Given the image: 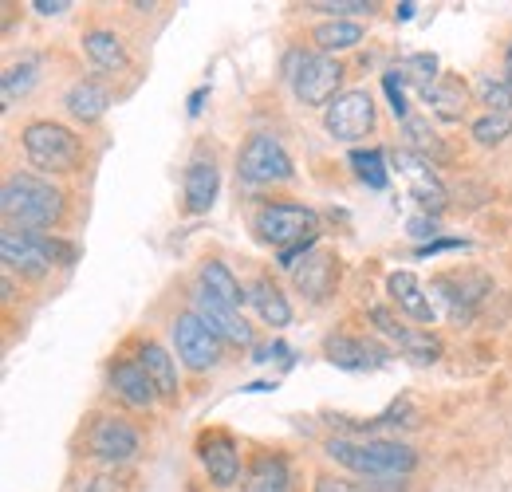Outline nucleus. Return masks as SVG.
<instances>
[{
  "label": "nucleus",
  "mask_w": 512,
  "mask_h": 492,
  "mask_svg": "<svg viewBox=\"0 0 512 492\" xmlns=\"http://www.w3.org/2000/svg\"><path fill=\"white\" fill-rule=\"evenodd\" d=\"M323 449L335 465L367 481H402L418 469V453L394 437H331Z\"/></svg>",
  "instance_id": "nucleus-1"
},
{
  "label": "nucleus",
  "mask_w": 512,
  "mask_h": 492,
  "mask_svg": "<svg viewBox=\"0 0 512 492\" xmlns=\"http://www.w3.org/2000/svg\"><path fill=\"white\" fill-rule=\"evenodd\" d=\"M0 213L8 229L40 233L64 221V193L36 174H8L0 189Z\"/></svg>",
  "instance_id": "nucleus-2"
},
{
  "label": "nucleus",
  "mask_w": 512,
  "mask_h": 492,
  "mask_svg": "<svg viewBox=\"0 0 512 492\" xmlns=\"http://www.w3.org/2000/svg\"><path fill=\"white\" fill-rule=\"evenodd\" d=\"M0 256L8 272H20L28 280H44L56 264L75 260V245L48 233H24V229H4L0 233Z\"/></svg>",
  "instance_id": "nucleus-3"
},
{
  "label": "nucleus",
  "mask_w": 512,
  "mask_h": 492,
  "mask_svg": "<svg viewBox=\"0 0 512 492\" xmlns=\"http://www.w3.org/2000/svg\"><path fill=\"white\" fill-rule=\"evenodd\" d=\"M316 225H320L316 209H308L300 201H268L264 209H256L253 217V233L276 252H288V248L316 241L320 237Z\"/></svg>",
  "instance_id": "nucleus-4"
},
{
  "label": "nucleus",
  "mask_w": 512,
  "mask_h": 492,
  "mask_svg": "<svg viewBox=\"0 0 512 492\" xmlns=\"http://www.w3.org/2000/svg\"><path fill=\"white\" fill-rule=\"evenodd\" d=\"M20 142H24L28 162L36 170H48V174H71L83 162V142L75 138V130H67L64 123H52V119L28 123Z\"/></svg>",
  "instance_id": "nucleus-5"
},
{
  "label": "nucleus",
  "mask_w": 512,
  "mask_h": 492,
  "mask_svg": "<svg viewBox=\"0 0 512 492\" xmlns=\"http://www.w3.org/2000/svg\"><path fill=\"white\" fill-rule=\"evenodd\" d=\"M284 75L296 91V99L304 107H327L331 99H339V83H343V63L323 52H292L284 63Z\"/></svg>",
  "instance_id": "nucleus-6"
},
{
  "label": "nucleus",
  "mask_w": 512,
  "mask_h": 492,
  "mask_svg": "<svg viewBox=\"0 0 512 492\" xmlns=\"http://www.w3.org/2000/svg\"><path fill=\"white\" fill-rule=\"evenodd\" d=\"M174 351H178V359H182V367L193 370V374H205V370H213L221 363V351H225V343L213 335V327L197 315V311H182L178 319H174Z\"/></svg>",
  "instance_id": "nucleus-7"
},
{
  "label": "nucleus",
  "mask_w": 512,
  "mask_h": 492,
  "mask_svg": "<svg viewBox=\"0 0 512 492\" xmlns=\"http://www.w3.org/2000/svg\"><path fill=\"white\" fill-rule=\"evenodd\" d=\"M323 126L335 142H363L371 130H375V99L371 91L355 87V91H343L339 99H331L323 107Z\"/></svg>",
  "instance_id": "nucleus-8"
},
{
  "label": "nucleus",
  "mask_w": 512,
  "mask_h": 492,
  "mask_svg": "<svg viewBox=\"0 0 512 492\" xmlns=\"http://www.w3.org/2000/svg\"><path fill=\"white\" fill-rule=\"evenodd\" d=\"M237 174L253 185H272V182H292V158L280 146V138L272 134H253L241 154H237Z\"/></svg>",
  "instance_id": "nucleus-9"
},
{
  "label": "nucleus",
  "mask_w": 512,
  "mask_h": 492,
  "mask_svg": "<svg viewBox=\"0 0 512 492\" xmlns=\"http://www.w3.org/2000/svg\"><path fill=\"white\" fill-rule=\"evenodd\" d=\"M87 449H91V457L95 461H107V465H127L138 457V449H142V437L138 430L130 426L127 418H99L91 433H87Z\"/></svg>",
  "instance_id": "nucleus-10"
},
{
  "label": "nucleus",
  "mask_w": 512,
  "mask_h": 492,
  "mask_svg": "<svg viewBox=\"0 0 512 492\" xmlns=\"http://www.w3.org/2000/svg\"><path fill=\"white\" fill-rule=\"evenodd\" d=\"M394 170H402V178L410 182V197L422 205L426 217H438V213L446 209L449 193H446V185L438 182V174H434V162L418 158L414 150H398V154H394Z\"/></svg>",
  "instance_id": "nucleus-11"
},
{
  "label": "nucleus",
  "mask_w": 512,
  "mask_h": 492,
  "mask_svg": "<svg viewBox=\"0 0 512 492\" xmlns=\"http://www.w3.org/2000/svg\"><path fill=\"white\" fill-rule=\"evenodd\" d=\"M197 457L209 473V481L217 489H233L241 481V449L233 441V433L225 430H209L197 437Z\"/></svg>",
  "instance_id": "nucleus-12"
},
{
  "label": "nucleus",
  "mask_w": 512,
  "mask_h": 492,
  "mask_svg": "<svg viewBox=\"0 0 512 492\" xmlns=\"http://www.w3.org/2000/svg\"><path fill=\"white\" fill-rule=\"evenodd\" d=\"M367 315H371V323L379 327V335H386L390 343H398V347H402V355H406V359H414V363H438L442 343H438L430 331L406 327V323H402L390 308H371Z\"/></svg>",
  "instance_id": "nucleus-13"
},
{
  "label": "nucleus",
  "mask_w": 512,
  "mask_h": 492,
  "mask_svg": "<svg viewBox=\"0 0 512 492\" xmlns=\"http://www.w3.org/2000/svg\"><path fill=\"white\" fill-rule=\"evenodd\" d=\"M209 327H213V335L221 339V343H229V347H253L256 335L253 327L245 323V315L237 308H229V304H221V300H213L201 284H197V292H193V308Z\"/></svg>",
  "instance_id": "nucleus-14"
},
{
  "label": "nucleus",
  "mask_w": 512,
  "mask_h": 492,
  "mask_svg": "<svg viewBox=\"0 0 512 492\" xmlns=\"http://www.w3.org/2000/svg\"><path fill=\"white\" fill-rule=\"evenodd\" d=\"M323 359L331 367L363 374V370H379L390 363V351L379 347L375 339H355V335H327L323 339Z\"/></svg>",
  "instance_id": "nucleus-15"
},
{
  "label": "nucleus",
  "mask_w": 512,
  "mask_h": 492,
  "mask_svg": "<svg viewBox=\"0 0 512 492\" xmlns=\"http://www.w3.org/2000/svg\"><path fill=\"white\" fill-rule=\"evenodd\" d=\"M430 292L446 304L453 319H469L473 308L493 292V280H489V276H473V272H465V276L449 272V276H438V280L430 284Z\"/></svg>",
  "instance_id": "nucleus-16"
},
{
  "label": "nucleus",
  "mask_w": 512,
  "mask_h": 492,
  "mask_svg": "<svg viewBox=\"0 0 512 492\" xmlns=\"http://www.w3.org/2000/svg\"><path fill=\"white\" fill-rule=\"evenodd\" d=\"M386 292H390V304L402 311L406 319H414V323H434L438 308H434L430 292L422 288V280H418L414 272H390Z\"/></svg>",
  "instance_id": "nucleus-17"
},
{
  "label": "nucleus",
  "mask_w": 512,
  "mask_h": 492,
  "mask_svg": "<svg viewBox=\"0 0 512 492\" xmlns=\"http://www.w3.org/2000/svg\"><path fill=\"white\" fill-rule=\"evenodd\" d=\"M107 378H111V390L134 406V410H150L154 402H158V390H154V382H150V374L138 367L134 359H115L111 370H107Z\"/></svg>",
  "instance_id": "nucleus-18"
},
{
  "label": "nucleus",
  "mask_w": 512,
  "mask_h": 492,
  "mask_svg": "<svg viewBox=\"0 0 512 492\" xmlns=\"http://www.w3.org/2000/svg\"><path fill=\"white\" fill-rule=\"evenodd\" d=\"M186 209L190 213H209L213 209V201H217V189H221V170H217V162L213 158H193L190 166H186Z\"/></svg>",
  "instance_id": "nucleus-19"
},
{
  "label": "nucleus",
  "mask_w": 512,
  "mask_h": 492,
  "mask_svg": "<svg viewBox=\"0 0 512 492\" xmlns=\"http://www.w3.org/2000/svg\"><path fill=\"white\" fill-rule=\"evenodd\" d=\"M296 276V288L308 296V300H327V292H331V284H335V276H339V260L331 256V252H312V256H304L300 260V268L292 272Z\"/></svg>",
  "instance_id": "nucleus-20"
},
{
  "label": "nucleus",
  "mask_w": 512,
  "mask_h": 492,
  "mask_svg": "<svg viewBox=\"0 0 512 492\" xmlns=\"http://www.w3.org/2000/svg\"><path fill=\"white\" fill-rule=\"evenodd\" d=\"M134 363L150 374V382H154L162 402H178V363L170 359V351L162 343H142Z\"/></svg>",
  "instance_id": "nucleus-21"
},
{
  "label": "nucleus",
  "mask_w": 512,
  "mask_h": 492,
  "mask_svg": "<svg viewBox=\"0 0 512 492\" xmlns=\"http://www.w3.org/2000/svg\"><path fill=\"white\" fill-rule=\"evenodd\" d=\"M64 107L67 115L79 119V123H99L107 115V107H111V91L103 83H95V79H79V83L67 87Z\"/></svg>",
  "instance_id": "nucleus-22"
},
{
  "label": "nucleus",
  "mask_w": 512,
  "mask_h": 492,
  "mask_svg": "<svg viewBox=\"0 0 512 492\" xmlns=\"http://www.w3.org/2000/svg\"><path fill=\"white\" fill-rule=\"evenodd\" d=\"M201 288L213 296V300H221V304H229V308H245L249 304V288L229 272V264H221V260H205L201 264Z\"/></svg>",
  "instance_id": "nucleus-23"
},
{
  "label": "nucleus",
  "mask_w": 512,
  "mask_h": 492,
  "mask_svg": "<svg viewBox=\"0 0 512 492\" xmlns=\"http://www.w3.org/2000/svg\"><path fill=\"white\" fill-rule=\"evenodd\" d=\"M422 99L430 103V111H434L438 119L461 123V119H465V99H469V91H465V83H461L457 75H442L434 87L422 91Z\"/></svg>",
  "instance_id": "nucleus-24"
},
{
  "label": "nucleus",
  "mask_w": 512,
  "mask_h": 492,
  "mask_svg": "<svg viewBox=\"0 0 512 492\" xmlns=\"http://www.w3.org/2000/svg\"><path fill=\"white\" fill-rule=\"evenodd\" d=\"M83 52H87V60L95 63L99 71H127L130 67L127 44H123L115 32H107V28L87 32V36H83Z\"/></svg>",
  "instance_id": "nucleus-25"
},
{
  "label": "nucleus",
  "mask_w": 512,
  "mask_h": 492,
  "mask_svg": "<svg viewBox=\"0 0 512 492\" xmlns=\"http://www.w3.org/2000/svg\"><path fill=\"white\" fill-rule=\"evenodd\" d=\"M288 485H292V473H288V461L280 453L253 457V465L245 473V492H288Z\"/></svg>",
  "instance_id": "nucleus-26"
},
{
  "label": "nucleus",
  "mask_w": 512,
  "mask_h": 492,
  "mask_svg": "<svg viewBox=\"0 0 512 492\" xmlns=\"http://www.w3.org/2000/svg\"><path fill=\"white\" fill-rule=\"evenodd\" d=\"M249 304H253L256 315H260L268 327H288V323H292L288 296H284L268 276H256L253 284H249Z\"/></svg>",
  "instance_id": "nucleus-27"
},
{
  "label": "nucleus",
  "mask_w": 512,
  "mask_h": 492,
  "mask_svg": "<svg viewBox=\"0 0 512 492\" xmlns=\"http://www.w3.org/2000/svg\"><path fill=\"white\" fill-rule=\"evenodd\" d=\"M312 40H316V52H323V56L351 52L363 40V24H355V20H323V24H316Z\"/></svg>",
  "instance_id": "nucleus-28"
},
{
  "label": "nucleus",
  "mask_w": 512,
  "mask_h": 492,
  "mask_svg": "<svg viewBox=\"0 0 512 492\" xmlns=\"http://www.w3.org/2000/svg\"><path fill=\"white\" fill-rule=\"evenodd\" d=\"M402 138H406V150H414V154H418V158H426V162H438V158H446V146H442V138L434 134L430 119H422V115H410V119L402 123Z\"/></svg>",
  "instance_id": "nucleus-29"
},
{
  "label": "nucleus",
  "mask_w": 512,
  "mask_h": 492,
  "mask_svg": "<svg viewBox=\"0 0 512 492\" xmlns=\"http://www.w3.org/2000/svg\"><path fill=\"white\" fill-rule=\"evenodd\" d=\"M36 79H40V60H20L12 63L8 71H4V79H0V99H4V111L8 107H16V99H24L32 87H36Z\"/></svg>",
  "instance_id": "nucleus-30"
},
{
  "label": "nucleus",
  "mask_w": 512,
  "mask_h": 492,
  "mask_svg": "<svg viewBox=\"0 0 512 492\" xmlns=\"http://www.w3.org/2000/svg\"><path fill=\"white\" fill-rule=\"evenodd\" d=\"M351 166H355V178L367 185V189H386L390 182V170H386V154L379 146H367V150H351Z\"/></svg>",
  "instance_id": "nucleus-31"
},
{
  "label": "nucleus",
  "mask_w": 512,
  "mask_h": 492,
  "mask_svg": "<svg viewBox=\"0 0 512 492\" xmlns=\"http://www.w3.org/2000/svg\"><path fill=\"white\" fill-rule=\"evenodd\" d=\"M473 91H477L481 107H489V115H512V79L509 75H481Z\"/></svg>",
  "instance_id": "nucleus-32"
},
{
  "label": "nucleus",
  "mask_w": 512,
  "mask_h": 492,
  "mask_svg": "<svg viewBox=\"0 0 512 492\" xmlns=\"http://www.w3.org/2000/svg\"><path fill=\"white\" fill-rule=\"evenodd\" d=\"M438 67H442V63H438L434 52H414V56H406V60L398 63L394 71L402 75V83H414L418 91H426V87H434V83L442 79Z\"/></svg>",
  "instance_id": "nucleus-33"
},
{
  "label": "nucleus",
  "mask_w": 512,
  "mask_h": 492,
  "mask_svg": "<svg viewBox=\"0 0 512 492\" xmlns=\"http://www.w3.org/2000/svg\"><path fill=\"white\" fill-rule=\"evenodd\" d=\"M512 134V115H481V119H473V138H477V146H501L505 138Z\"/></svg>",
  "instance_id": "nucleus-34"
},
{
  "label": "nucleus",
  "mask_w": 512,
  "mask_h": 492,
  "mask_svg": "<svg viewBox=\"0 0 512 492\" xmlns=\"http://www.w3.org/2000/svg\"><path fill=\"white\" fill-rule=\"evenodd\" d=\"M383 91H386V103H390V115L406 123V119H410V103H406V83H402V75H398L394 67H390V71L383 75Z\"/></svg>",
  "instance_id": "nucleus-35"
},
{
  "label": "nucleus",
  "mask_w": 512,
  "mask_h": 492,
  "mask_svg": "<svg viewBox=\"0 0 512 492\" xmlns=\"http://www.w3.org/2000/svg\"><path fill=\"white\" fill-rule=\"evenodd\" d=\"M308 8H312V12H327L331 20H343L347 12H375L371 0H312Z\"/></svg>",
  "instance_id": "nucleus-36"
},
{
  "label": "nucleus",
  "mask_w": 512,
  "mask_h": 492,
  "mask_svg": "<svg viewBox=\"0 0 512 492\" xmlns=\"http://www.w3.org/2000/svg\"><path fill=\"white\" fill-rule=\"evenodd\" d=\"M465 248H473L465 237H438V241H430V245L414 248V256L426 260V256H442V252H465Z\"/></svg>",
  "instance_id": "nucleus-37"
},
{
  "label": "nucleus",
  "mask_w": 512,
  "mask_h": 492,
  "mask_svg": "<svg viewBox=\"0 0 512 492\" xmlns=\"http://www.w3.org/2000/svg\"><path fill=\"white\" fill-rule=\"evenodd\" d=\"M406 229H410V237H418L422 245L438 241V217H426V213H422V217H410V225H406Z\"/></svg>",
  "instance_id": "nucleus-38"
},
{
  "label": "nucleus",
  "mask_w": 512,
  "mask_h": 492,
  "mask_svg": "<svg viewBox=\"0 0 512 492\" xmlns=\"http://www.w3.org/2000/svg\"><path fill=\"white\" fill-rule=\"evenodd\" d=\"M367 485H355V481H343V477H320L316 492H363Z\"/></svg>",
  "instance_id": "nucleus-39"
},
{
  "label": "nucleus",
  "mask_w": 512,
  "mask_h": 492,
  "mask_svg": "<svg viewBox=\"0 0 512 492\" xmlns=\"http://www.w3.org/2000/svg\"><path fill=\"white\" fill-rule=\"evenodd\" d=\"M67 8H71L67 0H32V12H40V16H60Z\"/></svg>",
  "instance_id": "nucleus-40"
},
{
  "label": "nucleus",
  "mask_w": 512,
  "mask_h": 492,
  "mask_svg": "<svg viewBox=\"0 0 512 492\" xmlns=\"http://www.w3.org/2000/svg\"><path fill=\"white\" fill-rule=\"evenodd\" d=\"M79 492H123L119 489V481H111V477H91V481H83Z\"/></svg>",
  "instance_id": "nucleus-41"
},
{
  "label": "nucleus",
  "mask_w": 512,
  "mask_h": 492,
  "mask_svg": "<svg viewBox=\"0 0 512 492\" xmlns=\"http://www.w3.org/2000/svg\"><path fill=\"white\" fill-rule=\"evenodd\" d=\"M205 99H209V87H197V91L190 95V107H186V111H190V119L201 115V103H205Z\"/></svg>",
  "instance_id": "nucleus-42"
},
{
  "label": "nucleus",
  "mask_w": 512,
  "mask_h": 492,
  "mask_svg": "<svg viewBox=\"0 0 512 492\" xmlns=\"http://www.w3.org/2000/svg\"><path fill=\"white\" fill-rule=\"evenodd\" d=\"M414 12H418V4H414V0H402V4L394 8V20H402V24H406V20H414Z\"/></svg>",
  "instance_id": "nucleus-43"
},
{
  "label": "nucleus",
  "mask_w": 512,
  "mask_h": 492,
  "mask_svg": "<svg viewBox=\"0 0 512 492\" xmlns=\"http://www.w3.org/2000/svg\"><path fill=\"white\" fill-rule=\"evenodd\" d=\"M0 292H4V304H12V300H16V284H12V272H4V280H0Z\"/></svg>",
  "instance_id": "nucleus-44"
},
{
  "label": "nucleus",
  "mask_w": 512,
  "mask_h": 492,
  "mask_svg": "<svg viewBox=\"0 0 512 492\" xmlns=\"http://www.w3.org/2000/svg\"><path fill=\"white\" fill-rule=\"evenodd\" d=\"M245 390H249V394H264V390H276V382H249Z\"/></svg>",
  "instance_id": "nucleus-45"
},
{
  "label": "nucleus",
  "mask_w": 512,
  "mask_h": 492,
  "mask_svg": "<svg viewBox=\"0 0 512 492\" xmlns=\"http://www.w3.org/2000/svg\"><path fill=\"white\" fill-rule=\"evenodd\" d=\"M505 75L512 79V44H509V52H505Z\"/></svg>",
  "instance_id": "nucleus-46"
}]
</instances>
